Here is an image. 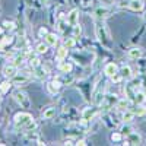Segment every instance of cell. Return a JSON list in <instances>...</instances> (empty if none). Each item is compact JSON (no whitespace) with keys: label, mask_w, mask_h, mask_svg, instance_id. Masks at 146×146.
Instances as JSON below:
<instances>
[{"label":"cell","mask_w":146,"mask_h":146,"mask_svg":"<svg viewBox=\"0 0 146 146\" xmlns=\"http://www.w3.org/2000/svg\"><path fill=\"white\" fill-rule=\"evenodd\" d=\"M95 31H96V36H98V40L102 45L105 47H110L111 45V38H110V34L104 25V22L101 19L96 21V27H95Z\"/></svg>","instance_id":"obj_1"},{"label":"cell","mask_w":146,"mask_h":146,"mask_svg":"<svg viewBox=\"0 0 146 146\" xmlns=\"http://www.w3.org/2000/svg\"><path fill=\"white\" fill-rule=\"evenodd\" d=\"M13 121H15V126L16 127H27L31 121H34V118L28 113H18L13 117Z\"/></svg>","instance_id":"obj_2"},{"label":"cell","mask_w":146,"mask_h":146,"mask_svg":"<svg viewBox=\"0 0 146 146\" xmlns=\"http://www.w3.org/2000/svg\"><path fill=\"white\" fill-rule=\"evenodd\" d=\"M13 98H15V101H16L22 108H29V105H31L29 96L23 92V91H16V92L13 94Z\"/></svg>","instance_id":"obj_3"},{"label":"cell","mask_w":146,"mask_h":146,"mask_svg":"<svg viewBox=\"0 0 146 146\" xmlns=\"http://www.w3.org/2000/svg\"><path fill=\"white\" fill-rule=\"evenodd\" d=\"M98 113V110H96L95 107H86L82 111V120H92L94 117H95V114Z\"/></svg>","instance_id":"obj_4"},{"label":"cell","mask_w":146,"mask_h":146,"mask_svg":"<svg viewBox=\"0 0 146 146\" xmlns=\"http://www.w3.org/2000/svg\"><path fill=\"white\" fill-rule=\"evenodd\" d=\"M15 75H18V69L15 64H7L3 67V76L7 78V79H12Z\"/></svg>","instance_id":"obj_5"},{"label":"cell","mask_w":146,"mask_h":146,"mask_svg":"<svg viewBox=\"0 0 146 146\" xmlns=\"http://www.w3.org/2000/svg\"><path fill=\"white\" fill-rule=\"evenodd\" d=\"M104 73L110 78H114L115 75H118V67L115 63H108L105 67H104Z\"/></svg>","instance_id":"obj_6"},{"label":"cell","mask_w":146,"mask_h":146,"mask_svg":"<svg viewBox=\"0 0 146 146\" xmlns=\"http://www.w3.org/2000/svg\"><path fill=\"white\" fill-rule=\"evenodd\" d=\"M66 21H67V23L69 25H76L78 23V21H79V10L78 9H73V10H70L69 12V15H67V18H66Z\"/></svg>","instance_id":"obj_7"},{"label":"cell","mask_w":146,"mask_h":146,"mask_svg":"<svg viewBox=\"0 0 146 146\" xmlns=\"http://www.w3.org/2000/svg\"><path fill=\"white\" fill-rule=\"evenodd\" d=\"M143 2L142 0H130L129 2V7L131 9V10H135V12H140V10H143Z\"/></svg>","instance_id":"obj_8"},{"label":"cell","mask_w":146,"mask_h":146,"mask_svg":"<svg viewBox=\"0 0 146 146\" xmlns=\"http://www.w3.org/2000/svg\"><path fill=\"white\" fill-rule=\"evenodd\" d=\"M127 142H129V145H140L142 143V137L137 135V133H130V135L127 136Z\"/></svg>","instance_id":"obj_9"},{"label":"cell","mask_w":146,"mask_h":146,"mask_svg":"<svg viewBox=\"0 0 146 146\" xmlns=\"http://www.w3.org/2000/svg\"><path fill=\"white\" fill-rule=\"evenodd\" d=\"M28 80H29V78L27 75H15L13 78H12V83L13 85H22V83H25Z\"/></svg>","instance_id":"obj_10"},{"label":"cell","mask_w":146,"mask_h":146,"mask_svg":"<svg viewBox=\"0 0 146 146\" xmlns=\"http://www.w3.org/2000/svg\"><path fill=\"white\" fill-rule=\"evenodd\" d=\"M108 15V9L107 7H98V9H95V12H94V16L96 18V19H104L105 16Z\"/></svg>","instance_id":"obj_11"},{"label":"cell","mask_w":146,"mask_h":146,"mask_svg":"<svg viewBox=\"0 0 146 146\" xmlns=\"http://www.w3.org/2000/svg\"><path fill=\"white\" fill-rule=\"evenodd\" d=\"M54 115H56V108L54 107H48V108H45L44 111H42V118L44 120H50Z\"/></svg>","instance_id":"obj_12"},{"label":"cell","mask_w":146,"mask_h":146,"mask_svg":"<svg viewBox=\"0 0 146 146\" xmlns=\"http://www.w3.org/2000/svg\"><path fill=\"white\" fill-rule=\"evenodd\" d=\"M60 86H62V83H60L58 80H53V82H50V83L47 85L48 91H50L51 94H57L58 89H60Z\"/></svg>","instance_id":"obj_13"},{"label":"cell","mask_w":146,"mask_h":146,"mask_svg":"<svg viewBox=\"0 0 146 146\" xmlns=\"http://www.w3.org/2000/svg\"><path fill=\"white\" fill-rule=\"evenodd\" d=\"M133 98H135L136 104H145V101H146V95H145L143 91H136L135 95H133Z\"/></svg>","instance_id":"obj_14"},{"label":"cell","mask_w":146,"mask_h":146,"mask_svg":"<svg viewBox=\"0 0 146 146\" xmlns=\"http://www.w3.org/2000/svg\"><path fill=\"white\" fill-rule=\"evenodd\" d=\"M67 57V47H60L57 50V54H56V58L58 60V62H62V60H64Z\"/></svg>","instance_id":"obj_15"},{"label":"cell","mask_w":146,"mask_h":146,"mask_svg":"<svg viewBox=\"0 0 146 146\" xmlns=\"http://www.w3.org/2000/svg\"><path fill=\"white\" fill-rule=\"evenodd\" d=\"M58 69L62 70L63 73H70L72 72V69H73V66H72V63H69V62H60V64H58Z\"/></svg>","instance_id":"obj_16"},{"label":"cell","mask_w":146,"mask_h":146,"mask_svg":"<svg viewBox=\"0 0 146 146\" xmlns=\"http://www.w3.org/2000/svg\"><path fill=\"white\" fill-rule=\"evenodd\" d=\"M120 76L121 78H124V79H130L133 76V73H131V69L129 66H123L120 70Z\"/></svg>","instance_id":"obj_17"},{"label":"cell","mask_w":146,"mask_h":146,"mask_svg":"<svg viewBox=\"0 0 146 146\" xmlns=\"http://www.w3.org/2000/svg\"><path fill=\"white\" fill-rule=\"evenodd\" d=\"M143 56V51L140 48H130L129 50V57L130 58H140Z\"/></svg>","instance_id":"obj_18"},{"label":"cell","mask_w":146,"mask_h":146,"mask_svg":"<svg viewBox=\"0 0 146 146\" xmlns=\"http://www.w3.org/2000/svg\"><path fill=\"white\" fill-rule=\"evenodd\" d=\"M44 38H45V42H47L48 45H56V44H57V36H56V34H47Z\"/></svg>","instance_id":"obj_19"},{"label":"cell","mask_w":146,"mask_h":146,"mask_svg":"<svg viewBox=\"0 0 146 146\" xmlns=\"http://www.w3.org/2000/svg\"><path fill=\"white\" fill-rule=\"evenodd\" d=\"M133 113H135V115H145L146 114V108L143 107V104H137L136 110Z\"/></svg>","instance_id":"obj_20"},{"label":"cell","mask_w":146,"mask_h":146,"mask_svg":"<svg viewBox=\"0 0 146 146\" xmlns=\"http://www.w3.org/2000/svg\"><path fill=\"white\" fill-rule=\"evenodd\" d=\"M129 107V100L127 98H121V100H118V102H117V108H120V110H126Z\"/></svg>","instance_id":"obj_21"},{"label":"cell","mask_w":146,"mask_h":146,"mask_svg":"<svg viewBox=\"0 0 146 146\" xmlns=\"http://www.w3.org/2000/svg\"><path fill=\"white\" fill-rule=\"evenodd\" d=\"M47 50H48V44H38L36 45V53L38 54H44V53H47Z\"/></svg>","instance_id":"obj_22"},{"label":"cell","mask_w":146,"mask_h":146,"mask_svg":"<svg viewBox=\"0 0 146 146\" xmlns=\"http://www.w3.org/2000/svg\"><path fill=\"white\" fill-rule=\"evenodd\" d=\"M133 117H135V113H131V111H126L123 114V121L124 123H130V121L133 120Z\"/></svg>","instance_id":"obj_23"},{"label":"cell","mask_w":146,"mask_h":146,"mask_svg":"<svg viewBox=\"0 0 146 146\" xmlns=\"http://www.w3.org/2000/svg\"><path fill=\"white\" fill-rule=\"evenodd\" d=\"M10 85H12V83H10L9 80L2 82V83H0V92H3V94H5V92H7V91H9V88H10Z\"/></svg>","instance_id":"obj_24"},{"label":"cell","mask_w":146,"mask_h":146,"mask_svg":"<svg viewBox=\"0 0 146 146\" xmlns=\"http://www.w3.org/2000/svg\"><path fill=\"white\" fill-rule=\"evenodd\" d=\"M29 64H31L34 69H36V67H40L41 62H40V58H38V57H31V58H29Z\"/></svg>","instance_id":"obj_25"},{"label":"cell","mask_w":146,"mask_h":146,"mask_svg":"<svg viewBox=\"0 0 146 146\" xmlns=\"http://www.w3.org/2000/svg\"><path fill=\"white\" fill-rule=\"evenodd\" d=\"M3 27L7 28V29H10V31H13V29L16 28L15 22H9V21H5V22H3Z\"/></svg>","instance_id":"obj_26"},{"label":"cell","mask_w":146,"mask_h":146,"mask_svg":"<svg viewBox=\"0 0 146 146\" xmlns=\"http://www.w3.org/2000/svg\"><path fill=\"white\" fill-rule=\"evenodd\" d=\"M12 41H13V38H12V36H5V38H3V41L0 42V48H3V45H7V44H10Z\"/></svg>","instance_id":"obj_27"},{"label":"cell","mask_w":146,"mask_h":146,"mask_svg":"<svg viewBox=\"0 0 146 146\" xmlns=\"http://www.w3.org/2000/svg\"><path fill=\"white\" fill-rule=\"evenodd\" d=\"M80 32H82V29H80V25H73V36H78V35H80Z\"/></svg>","instance_id":"obj_28"},{"label":"cell","mask_w":146,"mask_h":146,"mask_svg":"<svg viewBox=\"0 0 146 146\" xmlns=\"http://www.w3.org/2000/svg\"><path fill=\"white\" fill-rule=\"evenodd\" d=\"M121 131H123V135H126V136H129L130 133H133V129L130 127V126H124L123 129H121Z\"/></svg>","instance_id":"obj_29"},{"label":"cell","mask_w":146,"mask_h":146,"mask_svg":"<svg viewBox=\"0 0 146 146\" xmlns=\"http://www.w3.org/2000/svg\"><path fill=\"white\" fill-rule=\"evenodd\" d=\"M75 44H76V41L73 40V38H69V40H66V42H64V45H66L67 48H72V47H75Z\"/></svg>","instance_id":"obj_30"},{"label":"cell","mask_w":146,"mask_h":146,"mask_svg":"<svg viewBox=\"0 0 146 146\" xmlns=\"http://www.w3.org/2000/svg\"><path fill=\"white\" fill-rule=\"evenodd\" d=\"M111 140L113 142H120L121 140V135H120V133H113V135H111Z\"/></svg>","instance_id":"obj_31"},{"label":"cell","mask_w":146,"mask_h":146,"mask_svg":"<svg viewBox=\"0 0 146 146\" xmlns=\"http://www.w3.org/2000/svg\"><path fill=\"white\" fill-rule=\"evenodd\" d=\"M47 34H48V31H47V28H44V27H42V28L38 31V35L41 36V38H42V36H45Z\"/></svg>","instance_id":"obj_32"},{"label":"cell","mask_w":146,"mask_h":146,"mask_svg":"<svg viewBox=\"0 0 146 146\" xmlns=\"http://www.w3.org/2000/svg\"><path fill=\"white\" fill-rule=\"evenodd\" d=\"M76 145H80V146H85V145H86V140H85V139H80V140H78V142H76Z\"/></svg>","instance_id":"obj_33"},{"label":"cell","mask_w":146,"mask_h":146,"mask_svg":"<svg viewBox=\"0 0 146 146\" xmlns=\"http://www.w3.org/2000/svg\"><path fill=\"white\" fill-rule=\"evenodd\" d=\"M2 34H3V28H2V27H0V35H2Z\"/></svg>","instance_id":"obj_34"},{"label":"cell","mask_w":146,"mask_h":146,"mask_svg":"<svg viewBox=\"0 0 146 146\" xmlns=\"http://www.w3.org/2000/svg\"><path fill=\"white\" fill-rule=\"evenodd\" d=\"M42 2H44V0H42ZM48 2H50V0H45V5H48Z\"/></svg>","instance_id":"obj_35"},{"label":"cell","mask_w":146,"mask_h":146,"mask_svg":"<svg viewBox=\"0 0 146 146\" xmlns=\"http://www.w3.org/2000/svg\"><path fill=\"white\" fill-rule=\"evenodd\" d=\"M0 100H2V96H0Z\"/></svg>","instance_id":"obj_36"}]
</instances>
